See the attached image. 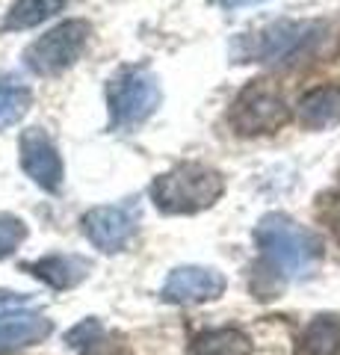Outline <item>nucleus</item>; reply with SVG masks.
Returning a JSON list of instances; mask_svg holds the SVG:
<instances>
[{
  "label": "nucleus",
  "mask_w": 340,
  "mask_h": 355,
  "mask_svg": "<svg viewBox=\"0 0 340 355\" xmlns=\"http://www.w3.org/2000/svg\"><path fill=\"white\" fill-rule=\"evenodd\" d=\"M255 243L272 270L287 279H311L323 263V237L287 214H267L255 225Z\"/></svg>",
  "instance_id": "nucleus-1"
},
{
  "label": "nucleus",
  "mask_w": 340,
  "mask_h": 355,
  "mask_svg": "<svg viewBox=\"0 0 340 355\" xmlns=\"http://www.w3.org/2000/svg\"><path fill=\"white\" fill-rule=\"evenodd\" d=\"M225 193V178L213 166L178 163L154 178L151 202L169 216H193L213 207Z\"/></svg>",
  "instance_id": "nucleus-2"
},
{
  "label": "nucleus",
  "mask_w": 340,
  "mask_h": 355,
  "mask_svg": "<svg viewBox=\"0 0 340 355\" xmlns=\"http://www.w3.org/2000/svg\"><path fill=\"white\" fill-rule=\"evenodd\" d=\"M163 101L160 80L145 65H125L107 80V107L113 130H136L157 113Z\"/></svg>",
  "instance_id": "nucleus-3"
},
{
  "label": "nucleus",
  "mask_w": 340,
  "mask_h": 355,
  "mask_svg": "<svg viewBox=\"0 0 340 355\" xmlns=\"http://www.w3.org/2000/svg\"><path fill=\"white\" fill-rule=\"evenodd\" d=\"M325 36V24L320 21H276L258 30L243 53L251 62H299L316 48Z\"/></svg>",
  "instance_id": "nucleus-4"
},
{
  "label": "nucleus",
  "mask_w": 340,
  "mask_h": 355,
  "mask_svg": "<svg viewBox=\"0 0 340 355\" xmlns=\"http://www.w3.org/2000/svg\"><path fill=\"white\" fill-rule=\"evenodd\" d=\"M89 36H92L89 21H83V18L62 21V24L48 30L45 36H39L33 44H27L24 65L39 77L62 74L65 69H71L80 60V53L89 44Z\"/></svg>",
  "instance_id": "nucleus-5"
},
{
  "label": "nucleus",
  "mask_w": 340,
  "mask_h": 355,
  "mask_svg": "<svg viewBox=\"0 0 340 355\" xmlns=\"http://www.w3.org/2000/svg\"><path fill=\"white\" fill-rule=\"evenodd\" d=\"M231 128L240 137H260V133H276L290 121V107L284 95L269 80H251L243 86V92L234 98L231 113H228Z\"/></svg>",
  "instance_id": "nucleus-6"
},
{
  "label": "nucleus",
  "mask_w": 340,
  "mask_h": 355,
  "mask_svg": "<svg viewBox=\"0 0 340 355\" xmlns=\"http://www.w3.org/2000/svg\"><path fill=\"white\" fill-rule=\"evenodd\" d=\"M83 234L89 237V243L95 249H101L107 254L122 252L136 234L139 216L134 207H118V205H101L86 210L83 219Z\"/></svg>",
  "instance_id": "nucleus-7"
},
{
  "label": "nucleus",
  "mask_w": 340,
  "mask_h": 355,
  "mask_svg": "<svg viewBox=\"0 0 340 355\" xmlns=\"http://www.w3.org/2000/svg\"><path fill=\"white\" fill-rule=\"evenodd\" d=\"M21 151V169L30 175L33 184H39L45 193H60L62 190V178H65V166L53 139L48 137L42 128H27L21 133L18 142Z\"/></svg>",
  "instance_id": "nucleus-8"
},
{
  "label": "nucleus",
  "mask_w": 340,
  "mask_h": 355,
  "mask_svg": "<svg viewBox=\"0 0 340 355\" xmlns=\"http://www.w3.org/2000/svg\"><path fill=\"white\" fill-rule=\"evenodd\" d=\"M225 275L213 270V266H178L169 272L163 282L160 296L172 305H202V302H216L225 293Z\"/></svg>",
  "instance_id": "nucleus-9"
},
{
  "label": "nucleus",
  "mask_w": 340,
  "mask_h": 355,
  "mask_svg": "<svg viewBox=\"0 0 340 355\" xmlns=\"http://www.w3.org/2000/svg\"><path fill=\"white\" fill-rule=\"evenodd\" d=\"M21 270L33 272L39 282L51 284L53 291H71V287H78L89 275L92 263L80 258V254H48V258L24 263Z\"/></svg>",
  "instance_id": "nucleus-10"
},
{
  "label": "nucleus",
  "mask_w": 340,
  "mask_h": 355,
  "mask_svg": "<svg viewBox=\"0 0 340 355\" xmlns=\"http://www.w3.org/2000/svg\"><path fill=\"white\" fill-rule=\"evenodd\" d=\"M296 119L311 130H328L340 125V83L316 86L296 104Z\"/></svg>",
  "instance_id": "nucleus-11"
},
{
  "label": "nucleus",
  "mask_w": 340,
  "mask_h": 355,
  "mask_svg": "<svg viewBox=\"0 0 340 355\" xmlns=\"http://www.w3.org/2000/svg\"><path fill=\"white\" fill-rule=\"evenodd\" d=\"M51 331H53V323L39 314L6 320V323H0V352H12V349L33 347V343H42Z\"/></svg>",
  "instance_id": "nucleus-12"
},
{
  "label": "nucleus",
  "mask_w": 340,
  "mask_h": 355,
  "mask_svg": "<svg viewBox=\"0 0 340 355\" xmlns=\"http://www.w3.org/2000/svg\"><path fill=\"white\" fill-rule=\"evenodd\" d=\"M33 92L18 77H0V130L18 125L30 113Z\"/></svg>",
  "instance_id": "nucleus-13"
},
{
  "label": "nucleus",
  "mask_w": 340,
  "mask_h": 355,
  "mask_svg": "<svg viewBox=\"0 0 340 355\" xmlns=\"http://www.w3.org/2000/svg\"><path fill=\"white\" fill-rule=\"evenodd\" d=\"M69 0H15L3 18L6 30H30L65 9Z\"/></svg>",
  "instance_id": "nucleus-14"
},
{
  "label": "nucleus",
  "mask_w": 340,
  "mask_h": 355,
  "mask_svg": "<svg viewBox=\"0 0 340 355\" xmlns=\"http://www.w3.org/2000/svg\"><path fill=\"white\" fill-rule=\"evenodd\" d=\"M195 355H251V340L240 329H211L195 338Z\"/></svg>",
  "instance_id": "nucleus-15"
},
{
  "label": "nucleus",
  "mask_w": 340,
  "mask_h": 355,
  "mask_svg": "<svg viewBox=\"0 0 340 355\" xmlns=\"http://www.w3.org/2000/svg\"><path fill=\"white\" fill-rule=\"evenodd\" d=\"M305 352L308 355H340V320L314 317L305 329Z\"/></svg>",
  "instance_id": "nucleus-16"
},
{
  "label": "nucleus",
  "mask_w": 340,
  "mask_h": 355,
  "mask_svg": "<svg viewBox=\"0 0 340 355\" xmlns=\"http://www.w3.org/2000/svg\"><path fill=\"white\" fill-rule=\"evenodd\" d=\"M27 240V225L18 216H0V261L9 258Z\"/></svg>",
  "instance_id": "nucleus-17"
},
{
  "label": "nucleus",
  "mask_w": 340,
  "mask_h": 355,
  "mask_svg": "<svg viewBox=\"0 0 340 355\" xmlns=\"http://www.w3.org/2000/svg\"><path fill=\"white\" fill-rule=\"evenodd\" d=\"M101 335H104V326L98 323L95 317H89V320L78 323V326L69 331V335H65V343H69V347H74V349H83L86 343H92L95 338H101Z\"/></svg>",
  "instance_id": "nucleus-18"
},
{
  "label": "nucleus",
  "mask_w": 340,
  "mask_h": 355,
  "mask_svg": "<svg viewBox=\"0 0 340 355\" xmlns=\"http://www.w3.org/2000/svg\"><path fill=\"white\" fill-rule=\"evenodd\" d=\"M320 216L325 219V225L332 228V234H334L337 243H340V190L328 193L323 202H320Z\"/></svg>",
  "instance_id": "nucleus-19"
},
{
  "label": "nucleus",
  "mask_w": 340,
  "mask_h": 355,
  "mask_svg": "<svg viewBox=\"0 0 340 355\" xmlns=\"http://www.w3.org/2000/svg\"><path fill=\"white\" fill-rule=\"evenodd\" d=\"M36 299H33L30 293H15V291H0V317L6 314H18V311L30 308Z\"/></svg>",
  "instance_id": "nucleus-20"
},
{
  "label": "nucleus",
  "mask_w": 340,
  "mask_h": 355,
  "mask_svg": "<svg viewBox=\"0 0 340 355\" xmlns=\"http://www.w3.org/2000/svg\"><path fill=\"white\" fill-rule=\"evenodd\" d=\"M83 355H122V349H118V343H113L107 338V331L101 338H95L92 343H86L83 347Z\"/></svg>",
  "instance_id": "nucleus-21"
}]
</instances>
